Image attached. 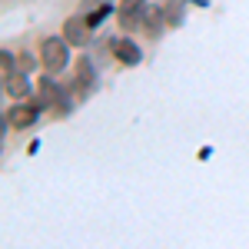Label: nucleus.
Masks as SVG:
<instances>
[{"label":"nucleus","instance_id":"nucleus-8","mask_svg":"<svg viewBox=\"0 0 249 249\" xmlns=\"http://www.w3.org/2000/svg\"><path fill=\"white\" fill-rule=\"evenodd\" d=\"M110 10H113V3H100V10H93V14L87 17V23H90V27H100L103 20L110 17Z\"/></svg>","mask_w":249,"mask_h":249},{"label":"nucleus","instance_id":"nucleus-1","mask_svg":"<svg viewBox=\"0 0 249 249\" xmlns=\"http://www.w3.org/2000/svg\"><path fill=\"white\" fill-rule=\"evenodd\" d=\"M70 40L67 37H47L40 43V63L50 70V73H60L63 67H67V60H70Z\"/></svg>","mask_w":249,"mask_h":249},{"label":"nucleus","instance_id":"nucleus-6","mask_svg":"<svg viewBox=\"0 0 249 249\" xmlns=\"http://www.w3.org/2000/svg\"><path fill=\"white\" fill-rule=\"evenodd\" d=\"M3 90L10 96H27L30 93V83L23 80V73H7V77H3Z\"/></svg>","mask_w":249,"mask_h":249},{"label":"nucleus","instance_id":"nucleus-2","mask_svg":"<svg viewBox=\"0 0 249 249\" xmlns=\"http://www.w3.org/2000/svg\"><path fill=\"white\" fill-rule=\"evenodd\" d=\"M90 23H87V17H70L67 23H63V37L70 40L73 47H83L87 40H90Z\"/></svg>","mask_w":249,"mask_h":249},{"label":"nucleus","instance_id":"nucleus-7","mask_svg":"<svg viewBox=\"0 0 249 249\" xmlns=\"http://www.w3.org/2000/svg\"><path fill=\"white\" fill-rule=\"evenodd\" d=\"M93 83H96V73L90 67V60H77V87L80 90H90Z\"/></svg>","mask_w":249,"mask_h":249},{"label":"nucleus","instance_id":"nucleus-3","mask_svg":"<svg viewBox=\"0 0 249 249\" xmlns=\"http://www.w3.org/2000/svg\"><path fill=\"white\" fill-rule=\"evenodd\" d=\"M113 57L120 60V63H126V67H136V63L143 60V53H140V47H136L133 40L120 37V40H113Z\"/></svg>","mask_w":249,"mask_h":249},{"label":"nucleus","instance_id":"nucleus-5","mask_svg":"<svg viewBox=\"0 0 249 249\" xmlns=\"http://www.w3.org/2000/svg\"><path fill=\"white\" fill-rule=\"evenodd\" d=\"M163 23H166V14H163V7H153V3H146V14H143V27H146V34H150V37H160Z\"/></svg>","mask_w":249,"mask_h":249},{"label":"nucleus","instance_id":"nucleus-9","mask_svg":"<svg viewBox=\"0 0 249 249\" xmlns=\"http://www.w3.org/2000/svg\"><path fill=\"white\" fill-rule=\"evenodd\" d=\"M163 14H166V23H179V20H183L179 3H166V7H163Z\"/></svg>","mask_w":249,"mask_h":249},{"label":"nucleus","instance_id":"nucleus-10","mask_svg":"<svg viewBox=\"0 0 249 249\" xmlns=\"http://www.w3.org/2000/svg\"><path fill=\"white\" fill-rule=\"evenodd\" d=\"M7 73H14V57L3 50V77H7Z\"/></svg>","mask_w":249,"mask_h":249},{"label":"nucleus","instance_id":"nucleus-4","mask_svg":"<svg viewBox=\"0 0 249 249\" xmlns=\"http://www.w3.org/2000/svg\"><path fill=\"white\" fill-rule=\"evenodd\" d=\"M37 113H40V107H14V110L7 113V123H10L14 130H27V126L37 123Z\"/></svg>","mask_w":249,"mask_h":249}]
</instances>
